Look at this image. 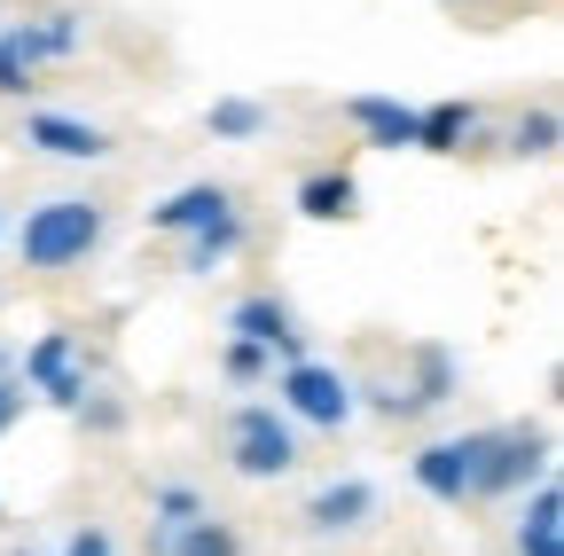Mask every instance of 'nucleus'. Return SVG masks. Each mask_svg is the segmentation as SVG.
<instances>
[{"instance_id":"nucleus-27","label":"nucleus","mask_w":564,"mask_h":556,"mask_svg":"<svg viewBox=\"0 0 564 556\" xmlns=\"http://www.w3.org/2000/svg\"><path fill=\"white\" fill-rule=\"evenodd\" d=\"M0 377H9V353H0Z\"/></svg>"},{"instance_id":"nucleus-4","label":"nucleus","mask_w":564,"mask_h":556,"mask_svg":"<svg viewBox=\"0 0 564 556\" xmlns=\"http://www.w3.org/2000/svg\"><path fill=\"white\" fill-rule=\"evenodd\" d=\"M486 447H494V432H463V439H432L415 462H408V478L423 486L432 502H447V510H463V502H478V478H486Z\"/></svg>"},{"instance_id":"nucleus-14","label":"nucleus","mask_w":564,"mask_h":556,"mask_svg":"<svg viewBox=\"0 0 564 556\" xmlns=\"http://www.w3.org/2000/svg\"><path fill=\"white\" fill-rule=\"evenodd\" d=\"M518 556H564V494H556V478L525 486V517H518Z\"/></svg>"},{"instance_id":"nucleus-5","label":"nucleus","mask_w":564,"mask_h":556,"mask_svg":"<svg viewBox=\"0 0 564 556\" xmlns=\"http://www.w3.org/2000/svg\"><path fill=\"white\" fill-rule=\"evenodd\" d=\"M541 478H549V432H541V424H510V432H494V447H486L478 502L525 494V486H541Z\"/></svg>"},{"instance_id":"nucleus-12","label":"nucleus","mask_w":564,"mask_h":556,"mask_svg":"<svg viewBox=\"0 0 564 556\" xmlns=\"http://www.w3.org/2000/svg\"><path fill=\"white\" fill-rule=\"evenodd\" d=\"M455 392H463V361L447 353V345H415V377L400 384L408 415H432V407H447Z\"/></svg>"},{"instance_id":"nucleus-2","label":"nucleus","mask_w":564,"mask_h":556,"mask_svg":"<svg viewBox=\"0 0 564 556\" xmlns=\"http://www.w3.org/2000/svg\"><path fill=\"white\" fill-rule=\"evenodd\" d=\"M274 407L291 415V424H314V432H345L352 407H361V384L329 361H282L274 377Z\"/></svg>"},{"instance_id":"nucleus-24","label":"nucleus","mask_w":564,"mask_h":556,"mask_svg":"<svg viewBox=\"0 0 564 556\" xmlns=\"http://www.w3.org/2000/svg\"><path fill=\"white\" fill-rule=\"evenodd\" d=\"M70 415H79V432H87V439H118V432H126V400H118V392H87Z\"/></svg>"},{"instance_id":"nucleus-16","label":"nucleus","mask_w":564,"mask_h":556,"mask_svg":"<svg viewBox=\"0 0 564 556\" xmlns=\"http://www.w3.org/2000/svg\"><path fill=\"white\" fill-rule=\"evenodd\" d=\"M150 556H243V533L228 517H196L181 533H150Z\"/></svg>"},{"instance_id":"nucleus-10","label":"nucleus","mask_w":564,"mask_h":556,"mask_svg":"<svg viewBox=\"0 0 564 556\" xmlns=\"http://www.w3.org/2000/svg\"><path fill=\"white\" fill-rule=\"evenodd\" d=\"M220 212H236V188L228 181H188L181 196H165L158 212H150V228L158 236H196V228H212Z\"/></svg>"},{"instance_id":"nucleus-23","label":"nucleus","mask_w":564,"mask_h":556,"mask_svg":"<svg viewBox=\"0 0 564 556\" xmlns=\"http://www.w3.org/2000/svg\"><path fill=\"white\" fill-rule=\"evenodd\" d=\"M220 377H228V384H267V377H274V353H267V345L228 337V345H220Z\"/></svg>"},{"instance_id":"nucleus-18","label":"nucleus","mask_w":564,"mask_h":556,"mask_svg":"<svg viewBox=\"0 0 564 556\" xmlns=\"http://www.w3.org/2000/svg\"><path fill=\"white\" fill-rule=\"evenodd\" d=\"M204 133L212 142H259L267 133V102H251V95H220L204 110Z\"/></svg>"},{"instance_id":"nucleus-20","label":"nucleus","mask_w":564,"mask_h":556,"mask_svg":"<svg viewBox=\"0 0 564 556\" xmlns=\"http://www.w3.org/2000/svg\"><path fill=\"white\" fill-rule=\"evenodd\" d=\"M150 533H181V525H196V517H212V502L196 494V486H181V478H165V486H150Z\"/></svg>"},{"instance_id":"nucleus-15","label":"nucleus","mask_w":564,"mask_h":556,"mask_svg":"<svg viewBox=\"0 0 564 556\" xmlns=\"http://www.w3.org/2000/svg\"><path fill=\"white\" fill-rule=\"evenodd\" d=\"M470 133H478V102H432V110H415V150H432V157H463Z\"/></svg>"},{"instance_id":"nucleus-25","label":"nucleus","mask_w":564,"mask_h":556,"mask_svg":"<svg viewBox=\"0 0 564 556\" xmlns=\"http://www.w3.org/2000/svg\"><path fill=\"white\" fill-rule=\"evenodd\" d=\"M63 556H110V533L102 525H79V533H70V548Z\"/></svg>"},{"instance_id":"nucleus-9","label":"nucleus","mask_w":564,"mask_h":556,"mask_svg":"<svg viewBox=\"0 0 564 556\" xmlns=\"http://www.w3.org/2000/svg\"><path fill=\"white\" fill-rule=\"evenodd\" d=\"M377 517V486L369 478H329L306 502V533H361Z\"/></svg>"},{"instance_id":"nucleus-28","label":"nucleus","mask_w":564,"mask_h":556,"mask_svg":"<svg viewBox=\"0 0 564 556\" xmlns=\"http://www.w3.org/2000/svg\"><path fill=\"white\" fill-rule=\"evenodd\" d=\"M0 228H9V220H0Z\"/></svg>"},{"instance_id":"nucleus-21","label":"nucleus","mask_w":564,"mask_h":556,"mask_svg":"<svg viewBox=\"0 0 564 556\" xmlns=\"http://www.w3.org/2000/svg\"><path fill=\"white\" fill-rule=\"evenodd\" d=\"M556 142H564V126H556V110H549V102L510 118V157H556Z\"/></svg>"},{"instance_id":"nucleus-13","label":"nucleus","mask_w":564,"mask_h":556,"mask_svg":"<svg viewBox=\"0 0 564 556\" xmlns=\"http://www.w3.org/2000/svg\"><path fill=\"white\" fill-rule=\"evenodd\" d=\"M299 220H361V181H352L345 165H322L299 181Z\"/></svg>"},{"instance_id":"nucleus-3","label":"nucleus","mask_w":564,"mask_h":556,"mask_svg":"<svg viewBox=\"0 0 564 556\" xmlns=\"http://www.w3.org/2000/svg\"><path fill=\"white\" fill-rule=\"evenodd\" d=\"M228 462L236 478H291L299 470V424L274 400H251L228 415Z\"/></svg>"},{"instance_id":"nucleus-1","label":"nucleus","mask_w":564,"mask_h":556,"mask_svg":"<svg viewBox=\"0 0 564 556\" xmlns=\"http://www.w3.org/2000/svg\"><path fill=\"white\" fill-rule=\"evenodd\" d=\"M102 236H110V204H95V196H47V204H32L24 228H17V259L32 274H63V266H87Z\"/></svg>"},{"instance_id":"nucleus-6","label":"nucleus","mask_w":564,"mask_h":556,"mask_svg":"<svg viewBox=\"0 0 564 556\" xmlns=\"http://www.w3.org/2000/svg\"><path fill=\"white\" fill-rule=\"evenodd\" d=\"M228 337L267 345L274 361H314V345H306V329H299V314H291V298H282V291H251V298H236Z\"/></svg>"},{"instance_id":"nucleus-11","label":"nucleus","mask_w":564,"mask_h":556,"mask_svg":"<svg viewBox=\"0 0 564 556\" xmlns=\"http://www.w3.org/2000/svg\"><path fill=\"white\" fill-rule=\"evenodd\" d=\"M345 118L369 150H415V102H400V95H352Z\"/></svg>"},{"instance_id":"nucleus-29","label":"nucleus","mask_w":564,"mask_h":556,"mask_svg":"<svg viewBox=\"0 0 564 556\" xmlns=\"http://www.w3.org/2000/svg\"><path fill=\"white\" fill-rule=\"evenodd\" d=\"M17 556H24V548H17Z\"/></svg>"},{"instance_id":"nucleus-17","label":"nucleus","mask_w":564,"mask_h":556,"mask_svg":"<svg viewBox=\"0 0 564 556\" xmlns=\"http://www.w3.org/2000/svg\"><path fill=\"white\" fill-rule=\"evenodd\" d=\"M243 243H251V228H243V212H220V220H212V228H196V236H188V251H181V266H188V274H220V266H228V259H236Z\"/></svg>"},{"instance_id":"nucleus-26","label":"nucleus","mask_w":564,"mask_h":556,"mask_svg":"<svg viewBox=\"0 0 564 556\" xmlns=\"http://www.w3.org/2000/svg\"><path fill=\"white\" fill-rule=\"evenodd\" d=\"M17 415H24V384H17V377H0V432H9Z\"/></svg>"},{"instance_id":"nucleus-19","label":"nucleus","mask_w":564,"mask_h":556,"mask_svg":"<svg viewBox=\"0 0 564 556\" xmlns=\"http://www.w3.org/2000/svg\"><path fill=\"white\" fill-rule=\"evenodd\" d=\"M32 72H40V40H32V24H9V32H0V95L40 87Z\"/></svg>"},{"instance_id":"nucleus-7","label":"nucleus","mask_w":564,"mask_h":556,"mask_svg":"<svg viewBox=\"0 0 564 556\" xmlns=\"http://www.w3.org/2000/svg\"><path fill=\"white\" fill-rule=\"evenodd\" d=\"M24 384L47 400V407H79L95 384H87V353H79V337L70 329H47L32 353H24Z\"/></svg>"},{"instance_id":"nucleus-22","label":"nucleus","mask_w":564,"mask_h":556,"mask_svg":"<svg viewBox=\"0 0 564 556\" xmlns=\"http://www.w3.org/2000/svg\"><path fill=\"white\" fill-rule=\"evenodd\" d=\"M32 40H40V63H70V55H79V40H87V24H79V9H47V17L32 24Z\"/></svg>"},{"instance_id":"nucleus-8","label":"nucleus","mask_w":564,"mask_h":556,"mask_svg":"<svg viewBox=\"0 0 564 556\" xmlns=\"http://www.w3.org/2000/svg\"><path fill=\"white\" fill-rule=\"evenodd\" d=\"M24 150H40V157H63V165H102L118 142L95 126V118H70V110H32L24 118Z\"/></svg>"}]
</instances>
